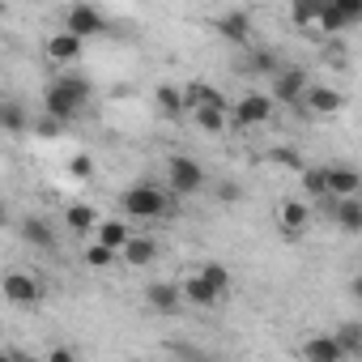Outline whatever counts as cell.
I'll list each match as a JSON object with an SVG mask.
<instances>
[{
  "instance_id": "17",
  "label": "cell",
  "mask_w": 362,
  "mask_h": 362,
  "mask_svg": "<svg viewBox=\"0 0 362 362\" xmlns=\"http://www.w3.org/2000/svg\"><path fill=\"white\" fill-rule=\"evenodd\" d=\"M132 239H136V235H132L128 222H119V218H107V222L98 226V235H94V243H103V247H111V252H124Z\"/></svg>"
},
{
  "instance_id": "31",
  "label": "cell",
  "mask_w": 362,
  "mask_h": 362,
  "mask_svg": "<svg viewBox=\"0 0 362 362\" xmlns=\"http://www.w3.org/2000/svg\"><path fill=\"white\" fill-rule=\"evenodd\" d=\"M64 128H69V124H60L56 115H39V119H35V136H47V141H52V136H60Z\"/></svg>"
},
{
  "instance_id": "7",
  "label": "cell",
  "mask_w": 362,
  "mask_h": 362,
  "mask_svg": "<svg viewBox=\"0 0 362 362\" xmlns=\"http://www.w3.org/2000/svg\"><path fill=\"white\" fill-rule=\"evenodd\" d=\"M273 94H247V98H239V107H235V115H230V124L235 128H256V124H269L273 119Z\"/></svg>"
},
{
  "instance_id": "39",
  "label": "cell",
  "mask_w": 362,
  "mask_h": 362,
  "mask_svg": "<svg viewBox=\"0 0 362 362\" xmlns=\"http://www.w3.org/2000/svg\"><path fill=\"white\" fill-rule=\"evenodd\" d=\"M192 362H222V358H192Z\"/></svg>"
},
{
  "instance_id": "28",
  "label": "cell",
  "mask_w": 362,
  "mask_h": 362,
  "mask_svg": "<svg viewBox=\"0 0 362 362\" xmlns=\"http://www.w3.org/2000/svg\"><path fill=\"white\" fill-rule=\"evenodd\" d=\"M0 124H5L9 136H22L26 132V111L18 103H5V107H0Z\"/></svg>"
},
{
  "instance_id": "25",
  "label": "cell",
  "mask_w": 362,
  "mask_h": 362,
  "mask_svg": "<svg viewBox=\"0 0 362 362\" xmlns=\"http://www.w3.org/2000/svg\"><path fill=\"white\" fill-rule=\"evenodd\" d=\"M153 98H158V111H162V115H170V119L188 111L184 90H175V86H158V94H153Z\"/></svg>"
},
{
  "instance_id": "30",
  "label": "cell",
  "mask_w": 362,
  "mask_h": 362,
  "mask_svg": "<svg viewBox=\"0 0 362 362\" xmlns=\"http://www.w3.org/2000/svg\"><path fill=\"white\" fill-rule=\"evenodd\" d=\"M111 260H115L111 247H103V243H90V247H86V264H90V269H107Z\"/></svg>"
},
{
  "instance_id": "9",
  "label": "cell",
  "mask_w": 362,
  "mask_h": 362,
  "mask_svg": "<svg viewBox=\"0 0 362 362\" xmlns=\"http://www.w3.org/2000/svg\"><path fill=\"white\" fill-rule=\"evenodd\" d=\"M5 298L13 307H39L43 303V281L30 273H5Z\"/></svg>"
},
{
  "instance_id": "32",
  "label": "cell",
  "mask_w": 362,
  "mask_h": 362,
  "mask_svg": "<svg viewBox=\"0 0 362 362\" xmlns=\"http://www.w3.org/2000/svg\"><path fill=\"white\" fill-rule=\"evenodd\" d=\"M69 175H73V179H90V175H94V158H90V153H73V158H69Z\"/></svg>"
},
{
  "instance_id": "2",
  "label": "cell",
  "mask_w": 362,
  "mask_h": 362,
  "mask_svg": "<svg viewBox=\"0 0 362 362\" xmlns=\"http://www.w3.org/2000/svg\"><path fill=\"white\" fill-rule=\"evenodd\" d=\"M119 209L136 222H149V218H166L175 214V197H166L158 184H132L124 197H119Z\"/></svg>"
},
{
  "instance_id": "6",
  "label": "cell",
  "mask_w": 362,
  "mask_h": 362,
  "mask_svg": "<svg viewBox=\"0 0 362 362\" xmlns=\"http://www.w3.org/2000/svg\"><path fill=\"white\" fill-rule=\"evenodd\" d=\"M307 90H311V81H307V69H298V64H290V69H277V77H273V103H298V107H303Z\"/></svg>"
},
{
  "instance_id": "15",
  "label": "cell",
  "mask_w": 362,
  "mask_h": 362,
  "mask_svg": "<svg viewBox=\"0 0 362 362\" xmlns=\"http://www.w3.org/2000/svg\"><path fill=\"white\" fill-rule=\"evenodd\" d=\"M81 43H86V39H77V35L60 30V35H52V39H47V60L69 69V64H77V60H81Z\"/></svg>"
},
{
  "instance_id": "27",
  "label": "cell",
  "mask_w": 362,
  "mask_h": 362,
  "mask_svg": "<svg viewBox=\"0 0 362 362\" xmlns=\"http://www.w3.org/2000/svg\"><path fill=\"white\" fill-rule=\"evenodd\" d=\"M239 69H243V73H273V77H277V52H273V47H260V52H252Z\"/></svg>"
},
{
  "instance_id": "23",
  "label": "cell",
  "mask_w": 362,
  "mask_h": 362,
  "mask_svg": "<svg viewBox=\"0 0 362 362\" xmlns=\"http://www.w3.org/2000/svg\"><path fill=\"white\" fill-rule=\"evenodd\" d=\"M64 218H69V230H73V235H98V226H103L90 205H69Z\"/></svg>"
},
{
  "instance_id": "21",
  "label": "cell",
  "mask_w": 362,
  "mask_h": 362,
  "mask_svg": "<svg viewBox=\"0 0 362 362\" xmlns=\"http://www.w3.org/2000/svg\"><path fill=\"white\" fill-rule=\"evenodd\" d=\"M298 184H303V201H324L328 197V170L324 166H307L298 175Z\"/></svg>"
},
{
  "instance_id": "11",
  "label": "cell",
  "mask_w": 362,
  "mask_h": 362,
  "mask_svg": "<svg viewBox=\"0 0 362 362\" xmlns=\"http://www.w3.org/2000/svg\"><path fill=\"white\" fill-rule=\"evenodd\" d=\"M303 362H349V354L341 349L332 332H311L303 341Z\"/></svg>"
},
{
  "instance_id": "13",
  "label": "cell",
  "mask_w": 362,
  "mask_h": 362,
  "mask_svg": "<svg viewBox=\"0 0 362 362\" xmlns=\"http://www.w3.org/2000/svg\"><path fill=\"white\" fill-rule=\"evenodd\" d=\"M328 170V197L332 201H354L362 192V175L354 166H324Z\"/></svg>"
},
{
  "instance_id": "20",
  "label": "cell",
  "mask_w": 362,
  "mask_h": 362,
  "mask_svg": "<svg viewBox=\"0 0 362 362\" xmlns=\"http://www.w3.org/2000/svg\"><path fill=\"white\" fill-rule=\"evenodd\" d=\"M119 256H124V264L145 269V264H153V260H158V243H153V239H145V235H136V239H132Z\"/></svg>"
},
{
  "instance_id": "36",
  "label": "cell",
  "mask_w": 362,
  "mask_h": 362,
  "mask_svg": "<svg viewBox=\"0 0 362 362\" xmlns=\"http://www.w3.org/2000/svg\"><path fill=\"white\" fill-rule=\"evenodd\" d=\"M332 64H345V43H328V52H324Z\"/></svg>"
},
{
  "instance_id": "19",
  "label": "cell",
  "mask_w": 362,
  "mask_h": 362,
  "mask_svg": "<svg viewBox=\"0 0 362 362\" xmlns=\"http://www.w3.org/2000/svg\"><path fill=\"white\" fill-rule=\"evenodd\" d=\"M22 239H26L30 247H43V252L56 247V230H52V222H47V218H35V214L22 222Z\"/></svg>"
},
{
  "instance_id": "10",
  "label": "cell",
  "mask_w": 362,
  "mask_h": 362,
  "mask_svg": "<svg viewBox=\"0 0 362 362\" xmlns=\"http://www.w3.org/2000/svg\"><path fill=\"white\" fill-rule=\"evenodd\" d=\"M64 30L77 35V39H90V35H107V18L94 9V5H73L64 13Z\"/></svg>"
},
{
  "instance_id": "34",
  "label": "cell",
  "mask_w": 362,
  "mask_h": 362,
  "mask_svg": "<svg viewBox=\"0 0 362 362\" xmlns=\"http://www.w3.org/2000/svg\"><path fill=\"white\" fill-rule=\"evenodd\" d=\"M269 162H281V166H290V170H298V175L307 170V166L298 162V153H294V149H273V153H269Z\"/></svg>"
},
{
  "instance_id": "33",
  "label": "cell",
  "mask_w": 362,
  "mask_h": 362,
  "mask_svg": "<svg viewBox=\"0 0 362 362\" xmlns=\"http://www.w3.org/2000/svg\"><path fill=\"white\" fill-rule=\"evenodd\" d=\"M243 201V188L235 184V179H226V184H218V205H239Z\"/></svg>"
},
{
  "instance_id": "35",
  "label": "cell",
  "mask_w": 362,
  "mask_h": 362,
  "mask_svg": "<svg viewBox=\"0 0 362 362\" xmlns=\"http://www.w3.org/2000/svg\"><path fill=\"white\" fill-rule=\"evenodd\" d=\"M47 362H77V354H73V345H52Z\"/></svg>"
},
{
  "instance_id": "8",
  "label": "cell",
  "mask_w": 362,
  "mask_h": 362,
  "mask_svg": "<svg viewBox=\"0 0 362 362\" xmlns=\"http://www.w3.org/2000/svg\"><path fill=\"white\" fill-rule=\"evenodd\" d=\"M307 222H311V205H307L303 197H286V201L277 205V230H281L286 239L307 235Z\"/></svg>"
},
{
  "instance_id": "26",
  "label": "cell",
  "mask_w": 362,
  "mask_h": 362,
  "mask_svg": "<svg viewBox=\"0 0 362 362\" xmlns=\"http://www.w3.org/2000/svg\"><path fill=\"white\" fill-rule=\"evenodd\" d=\"M197 273H201V277H205V281H209V286L222 294V298L230 294V269H226V264H218V260H205Z\"/></svg>"
},
{
  "instance_id": "1",
  "label": "cell",
  "mask_w": 362,
  "mask_h": 362,
  "mask_svg": "<svg viewBox=\"0 0 362 362\" xmlns=\"http://www.w3.org/2000/svg\"><path fill=\"white\" fill-rule=\"evenodd\" d=\"M90 81L86 77H77V73H64V77H56L47 90H43V115H56L60 124H73L77 119V111L90 103Z\"/></svg>"
},
{
  "instance_id": "24",
  "label": "cell",
  "mask_w": 362,
  "mask_h": 362,
  "mask_svg": "<svg viewBox=\"0 0 362 362\" xmlns=\"http://www.w3.org/2000/svg\"><path fill=\"white\" fill-rule=\"evenodd\" d=\"M332 337L341 341V349H345L349 358H362V324H358V320H341V324L332 328Z\"/></svg>"
},
{
  "instance_id": "14",
  "label": "cell",
  "mask_w": 362,
  "mask_h": 362,
  "mask_svg": "<svg viewBox=\"0 0 362 362\" xmlns=\"http://www.w3.org/2000/svg\"><path fill=\"white\" fill-rule=\"evenodd\" d=\"M303 107L311 115H337V111H345V94L332 90V86H311L307 98H303Z\"/></svg>"
},
{
  "instance_id": "22",
  "label": "cell",
  "mask_w": 362,
  "mask_h": 362,
  "mask_svg": "<svg viewBox=\"0 0 362 362\" xmlns=\"http://www.w3.org/2000/svg\"><path fill=\"white\" fill-rule=\"evenodd\" d=\"M320 13H324L320 0H294V5H290V22L298 30H320Z\"/></svg>"
},
{
  "instance_id": "37",
  "label": "cell",
  "mask_w": 362,
  "mask_h": 362,
  "mask_svg": "<svg viewBox=\"0 0 362 362\" xmlns=\"http://www.w3.org/2000/svg\"><path fill=\"white\" fill-rule=\"evenodd\" d=\"M349 294H354V298H358V303H362V273H358V277H354V281H349Z\"/></svg>"
},
{
  "instance_id": "29",
  "label": "cell",
  "mask_w": 362,
  "mask_h": 362,
  "mask_svg": "<svg viewBox=\"0 0 362 362\" xmlns=\"http://www.w3.org/2000/svg\"><path fill=\"white\" fill-rule=\"evenodd\" d=\"M197 124H201L205 132H222V128H226V111H209V107H201V111H197Z\"/></svg>"
},
{
  "instance_id": "16",
  "label": "cell",
  "mask_w": 362,
  "mask_h": 362,
  "mask_svg": "<svg viewBox=\"0 0 362 362\" xmlns=\"http://www.w3.org/2000/svg\"><path fill=\"white\" fill-rule=\"evenodd\" d=\"M184 303H188V307H201V311H209V307H218V303H222V294H218V290H214V286H209L201 273H192V277L184 281Z\"/></svg>"
},
{
  "instance_id": "5",
  "label": "cell",
  "mask_w": 362,
  "mask_h": 362,
  "mask_svg": "<svg viewBox=\"0 0 362 362\" xmlns=\"http://www.w3.org/2000/svg\"><path fill=\"white\" fill-rule=\"evenodd\" d=\"M145 307L153 315H179L184 311V286L179 281H149L145 286Z\"/></svg>"
},
{
  "instance_id": "3",
  "label": "cell",
  "mask_w": 362,
  "mask_h": 362,
  "mask_svg": "<svg viewBox=\"0 0 362 362\" xmlns=\"http://www.w3.org/2000/svg\"><path fill=\"white\" fill-rule=\"evenodd\" d=\"M166 179H170V197H197L209 184L205 166L197 158H188V153H170L166 158Z\"/></svg>"
},
{
  "instance_id": "38",
  "label": "cell",
  "mask_w": 362,
  "mask_h": 362,
  "mask_svg": "<svg viewBox=\"0 0 362 362\" xmlns=\"http://www.w3.org/2000/svg\"><path fill=\"white\" fill-rule=\"evenodd\" d=\"M13 362H39V358H30V354H13Z\"/></svg>"
},
{
  "instance_id": "18",
  "label": "cell",
  "mask_w": 362,
  "mask_h": 362,
  "mask_svg": "<svg viewBox=\"0 0 362 362\" xmlns=\"http://www.w3.org/2000/svg\"><path fill=\"white\" fill-rule=\"evenodd\" d=\"M332 222L345 230V235H362V201H332Z\"/></svg>"
},
{
  "instance_id": "4",
  "label": "cell",
  "mask_w": 362,
  "mask_h": 362,
  "mask_svg": "<svg viewBox=\"0 0 362 362\" xmlns=\"http://www.w3.org/2000/svg\"><path fill=\"white\" fill-rule=\"evenodd\" d=\"M358 22H362V0H332V5H324V13H320V35L337 39Z\"/></svg>"
},
{
  "instance_id": "12",
  "label": "cell",
  "mask_w": 362,
  "mask_h": 362,
  "mask_svg": "<svg viewBox=\"0 0 362 362\" xmlns=\"http://www.w3.org/2000/svg\"><path fill=\"white\" fill-rule=\"evenodd\" d=\"M214 26H218V35H222L226 43H239V47L252 43V13H247V9H226Z\"/></svg>"
}]
</instances>
